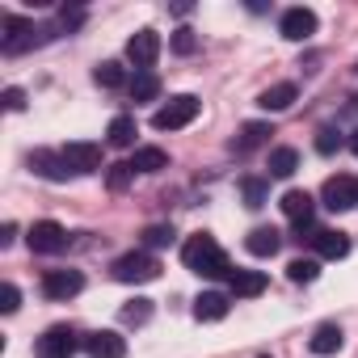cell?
Here are the masks:
<instances>
[{"mask_svg": "<svg viewBox=\"0 0 358 358\" xmlns=\"http://www.w3.org/2000/svg\"><path fill=\"white\" fill-rule=\"evenodd\" d=\"M182 262H186V270H194V274H203V278H232L236 270H232V262H228V253L215 245V236H207V232H199V236H190L186 245H182Z\"/></svg>", "mask_w": 358, "mask_h": 358, "instance_id": "6da1fadb", "label": "cell"}, {"mask_svg": "<svg viewBox=\"0 0 358 358\" xmlns=\"http://www.w3.org/2000/svg\"><path fill=\"white\" fill-rule=\"evenodd\" d=\"M51 38V26H34L26 17H5V34H0V51L5 55H26Z\"/></svg>", "mask_w": 358, "mask_h": 358, "instance_id": "7a4b0ae2", "label": "cell"}, {"mask_svg": "<svg viewBox=\"0 0 358 358\" xmlns=\"http://www.w3.org/2000/svg\"><path fill=\"white\" fill-rule=\"evenodd\" d=\"M199 110H203V101L194 93H177V97H169V106H160L152 114V127L156 131H182L199 118Z\"/></svg>", "mask_w": 358, "mask_h": 358, "instance_id": "3957f363", "label": "cell"}, {"mask_svg": "<svg viewBox=\"0 0 358 358\" xmlns=\"http://www.w3.org/2000/svg\"><path fill=\"white\" fill-rule=\"evenodd\" d=\"M110 274H114L118 282H152V278H160V262H156L152 253L135 249V253H122V257L110 266Z\"/></svg>", "mask_w": 358, "mask_h": 358, "instance_id": "277c9868", "label": "cell"}, {"mask_svg": "<svg viewBox=\"0 0 358 358\" xmlns=\"http://www.w3.org/2000/svg\"><path fill=\"white\" fill-rule=\"evenodd\" d=\"M38 358H72L76 350H85V337L72 329V324H51L43 337H38Z\"/></svg>", "mask_w": 358, "mask_h": 358, "instance_id": "5b68a950", "label": "cell"}, {"mask_svg": "<svg viewBox=\"0 0 358 358\" xmlns=\"http://www.w3.org/2000/svg\"><path fill=\"white\" fill-rule=\"evenodd\" d=\"M320 207H329V211H350V207H358V177H329V182L320 186Z\"/></svg>", "mask_w": 358, "mask_h": 358, "instance_id": "8992f818", "label": "cell"}, {"mask_svg": "<svg viewBox=\"0 0 358 358\" xmlns=\"http://www.w3.org/2000/svg\"><path fill=\"white\" fill-rule=\"evenodd\" d=\"M80 291H85V274L80 270H47L43 274V295L55 299V303H64V299H72Z\"/></svg>", "mask_w": 358, "mask_h": 358, "instance_id": "52a82bcc", "label": "cell"}, {"mask_svg": "<svg viewBox=\"0 0 358 358\" xmlns=\"http://www.w3.org/2000/svg\"><path fill=\"white\" fill-rule=\"evenodd\" d=\"M85 354L89 358H127V337L114 329H93V333H85Z\"/></svg>", "mask_w": 358, "mask_h": 358, "instance_id": "ba28073f", "label": "cell"}, {"mask_svg": "<svg viewBox=\"0 0 358 358\" xmlns=\"http://www.w3.org/2000/svg\"><path fill=\"white\" fill-rule=\"evenodd\" d=\"M26 164H30L38 177H47V182H68V177H72L64 152H51V148H34V152L26 156Z\"/></svg>", "mask_w": 358, "mask_h": 358, "instance_id": "9c48e42d", "label": "cell"}, {"mask_svg": "<svg viewBox=\"0 0 358 358\" xmlns=\"http://www.w3.org/2000/svg\"><path fill=\"white\" fill-rule=\"evenodd\" d=\"M156 55H160V34H156V30H139V34H131V43H127V59H131L139 72H152Z\"/></svg>", "mask_w": 358, "mask_h": 358, "instance_id": "30bf717a", "label": "cell"}, {"mask_svg": "<svg viewBox=\"0 0 358 358\" xmlns=\"http://www.w3.org/2000/svg\"><path fill=\"white\" fill-rule=\"evenodd\" d=\"M26 241H30L34 253H64V249H68V232H64L55 220H38Z\"/></svg>", "mask_w": 358, "mask_h": 358, "instance_id": "8fae6325", "label": "cell"}, {"mask_svg": "<svg viewBox=\"0 0 358 358\" xmlns=\"http://www.w3.org/2000/svg\"><path fill=\"white\" fill-rule=\"evenodd\" d=\"M64 160L72 173H97L101 169V143H89V139H72L64 148Z\"/></svg>", "mask_w": 358, "mask_h": 358, "instance_id": "7c38bea8", "label": "cell"}, {"mask_svg": "<svg viewBox=\"0 0 358 358\" xmlns=\"http://www.w3.org/2000/svg\"><path fill=\"white\" fill-rule=\"evenodd\" d=\"M278 30H282L287 43H308L316 34V13L312 9H287L282 22H278Z\"/></svg>", "mask_w": 358, "mask_h": 358, "instance_id": "4fadbf2b", "label": "cell"}, {"mask_svg": "<svg viewBox=\"0 0 358 358\" xmlns=\"http://www.w3.org/2000/svg\"><path fill=\"white\" fill-rule=\"evenodd\" d=\"M228 308H232V295H224V291H203L199 299H194V320H224L228 316Z\"/></svg>", "mask_w": 358, "mask_h": 358, "instance_id": "5bb4252c", "label": "cell"}, {"mask_svg": "<svg viewBox=\"0 0 358 358\" xmlns=\"http://www.w3.org/2000/svg\"><path fill=\"white\" fill-rule=\"evenodd\" d=\"M312 245H316V253H320L324 262H341V257L350 253V236H345V232H333V228H320V232L312 236Z\"/></svg>", "mask_w": 358, "mask_h": 358, "instance_id": "9a60e30c", "label": "cell"}, {"mask_svg": "<svg viewBox=\"0 0 358 358\" xmlns=\"http://www.w3.org/2000/svg\"><path fill=\"white\" fill-rule=\"evenodd\" d=\"M295 97H299V89H295L291 80H282V85H270V89L257 97V106H262V110H270V114H278V110H291V106H295Z\"/></svg>", "mask_w": 358, "mask_h": 358, "instance_id": "2e32d148", "label": "cell"}, {"mask_svg": "<svg viewBox=\"0 0 358 358\" xmlns=\"http://www.w3.org/2000/svg\"><path fill=\"white\" fill-rule=\"evenodd\" d=\"M245 249H249L253 257H274V253L282 249V232H278V228H253L249 241H245Z\"/></svg>", "mask_w": 358, "mask_h": 358, "instance_id": "e0dca14e", "label": "cell"}, {"mask_svg": "<svg viewBox=\"0 0 358 358\" xmlns=\"http://www.w3.org/2000/svg\"><path fill=\"white\" fill-rule=\"evenodd\" d=\"M270 135H274V131H270V122H245V127H241V135L232 139V152H241V156H245V152H253V148L270 143Z\"/></svg>", "mask_w": 358, "mask_h": 358, "instance_id": "ac0fdd59", "label": "cell"}, {"mask_svg": "<svg viewBox=\"0 0 358 358\" xmlns=\"http://www.w3.org/2000/svg\"><path fill=\"white\" fill-rule=\"evenodd\" d=\"M312 207H316V199L308 190H287L282 194V211H287L291 224H308L312 220Z\"/></svg>", "mask_w": 358, "mask_h": 358, "instance_id": "d6986e66", "label": "cell"}, {"mask_svg": "<svg viewBox=\"0 0 358 358\" xmlns=\"http://www.w3.org/2000/svg\"><path fill=\"white\" fill-rule=\"evenodd\" d=\"M228 287H232L236 299H253V295L266 291V274H262V270H236V274L228 278Z\"/></svg>", "mask_w": 358, "mask_h": 358, "instance_id": "ffe728a7", "label": "cell"}, {"mask_svg": "<svg viewBox=\"0 0 358 358\" xmlns=\"http://www.w3.org/2000/svg\"><path fill=\"white\" fill-rule=\"evenodd\" d=\"M341 341H345V333H341L337 324H320V329L308 337V350L324 358V354H337V350H341Z\"/></svg>", "mask_w": 358, "mask_h": 358, "instance_id": "44dd1931", "label": "cell"}, {"mask_svg": "<svg viewBox=\"0 0 358 358\" xmlns=\"http://www.w3.org/2000/svg\"><path fill=\"white\" fill-rule=\"evenodd\" d=\"M131 169L135 173H160V169H169V156H164V148H135Z\"/></svg>", "mask_w": 358, "mask_h": 358, "instance_id": "7402d4cb", "label": "cell"}, {"mask_svg": "<svg viewBox=\"0 0 358 358\" xmlns=\"http://www.w3.org/2000/svg\"><path fill=\"white\" fill-rule=\"evenodd\" d=\"M93 80H97L101 89H122V85H127V68H122L118 59H106V64L93 68Z\"/></svg>", "mask_w": 358, "mask_h": 358, "instance_id": "603a6c76", "label": "cell"}, {"mask_svg": "<svg viewBox=\"0 0 358 358\" xmlns=\"http://www.w3.org/2000/svg\"><path fill=\"white\" fill-rule=\"evenodd\" d=\"M127 89H131V97H135V101H152V97L160 93V76H156V72H135Z\"/></svg>", "mask_w": 358, "mask_h": 358, "instance_id": "cb8c5ba5", "label": "cell"}, {"mask_svg": "<svg viewBox=\"0 0 358 358\" xmlns=\"http://www.w3.org/2000/svg\"><path fill=\"white\" fill-rule=\"evenodd\" d=\"M299 169V152L295 148H274L270 152V177H291Z\"/></svg>", "mask_w": 358, "mask_h": 358, "instance_id": "d4e9b609", "label": "cell"}, {"mask_svg": "<svg viewBox=\"0 0 358 358\" xmlns=\"http://www.w3.org/2000/svg\"><path fill=\"white\" fill-rule=\"evenodd\" d=\"M106 135H110L114 148H131V143H135V118H131V114H118Z\"/></svg>", "mask_w": 358, "mask_h": 358, "instance_id": "484cf974", "label": "cell"}, {"mask_svg": "<svg viewBox=\"0 0 358 358\" xmlns=\"http://www.w3.org/2000/svg\"><path fill=\"white\" fill-rule=\"evenodd\" d=\"M241 194H245V207H266V199H270V186L262 182V177H245L241 182Z\"/></svg>", "mask_w": 358, "mask_h": 358, "instance_id": "4316f807", "label": "cell"}, {"mask_svg": "<svg viewBox=\"0 0 358 358\" xmlns=\"http://www.w3.org/2000/svg\"><path fill=\"white\" fill-rule=\"evenodd\" d=\"M118 316H122V324L139 329V324H148V320H152V299H131V303H127Z\"/></svg>", "mask_w": 358, "mask_h": 358, "instance_id": "83f0119b", "label": "cell"}, {"mask_svg": "<svg viewBox=\"0 0 358 358\" xmlns=\"http://www.w3.org/2000/svg\"><path fill=\"white\" fill-rule=\"evenodd\" d=\"M316 274H320V262H312V257H295L287 266V278L291 282H316Z\"/></svg>", "mask_w": 358, "mask_h": 358, "instance_id": "f1b7e54d", "label": "cell"}, {"mask_svg": "<svg viewBox=\"0 0 358 358\" xmlns=\"http://www.w3.org/2000/svg\"><path fill=\"white\" fill-rule=\"evenodd\" d=\"M131 177H135V169H131V160H122V164H110L106 182H110V190H114V194H122V190L131 186Z\"/></svg>", "mask_w": 358, "mask_h": 358, "instance_id": "f546056e", "label": "cell"}, {"mask_svg": "<svg viewBox=\"0 0 358 358\" xmlns=\"http://www.w3.org/2000/svg\"><path fill=\"white\" fill-rule=\"evenodd\" d=\"M143 245H148V249H169V245H173V228H169V224L143 228Z\"/></svg>", "mask_w": 358, "mask_h": 358, "instance_id": "4dcf8cb0", "label": "cell"}, {"mask_svg": "<svg viewBox=\"0 0 358 358\" xmlns=\"http://www.w3.org/2000/svg\"><path fill=\"white\" fill-rule=\"evenodd\" d=\"M173 51H177V55H194V51H199V34L186 30V26L173 30Z\"/></svg>", "mask_w": 358, "mask_h": 358, "instance_id": "1f68e13d", "label": "cell"}, {"mask_svg": "<svg viewBox=\"0 0 358 358\" xmlns=\"http://www.w3.org/2000/svg\"><path fill=\"white\" fill-rule=\"evenodd\" d=\"M22 308V291L13 287V282H0V312H5V316H13Z\"/></svg>", "mask_w": 358, "mask_h": 358, "instance_id": "d6a6232c", "label": "cell"}, {"mask_svg": "<svg viewBox=\"0 0 358 358\" xmlns=\"http://www.w3.org/2000/svg\"><path fill=\"white\" fill-rule=\"evenodd\" d=\"M337 148H341V135H337L333 127H320V131H316V152H320V156H333Z\"/></svg>", "mask_w": 358, "mask_h": 358, "instance_id": "836d02e7", "label": "cell"}, {"mask_svg": "<svg viewBox=\"0 0 358 358\" xmlns=\"http://www.w3.org/2000/svg\"><path fill=\"white\" fill-rule=\"evenodd\" d=\"M0 101H5V110H9V114L26 110V93H22V89H5V97H0Z\"/></svg>", "mask_w": 358, "mask_h": 358, "instance_id": "e575fe53", "label": "cell"}, {"mask_svg": "<svg viewBox=\"0 0 358 358\" xmlns=\"http://www.w3.org/2000/svg\"><path fill=\"white\" fill-rule=\"evenodd\" d=\"M17 241V224H5V228H0V249H9Z\"/></svg>", "mask_w": 358, "mask_h": 358, "instance_id": "d590c367", "label": "cell"}, {"mask_svg": "<svg viewBox=\"0 0 358 358\" xmlns=\"http://www.w3.org/2000/svg\"><path fill=\"white\" fill-rule=\"evenodd\" d=\"M350 148H354V156H358V131H354V135H350Z\"/></svg>", "mask_w": 358, "mask_h": 358, "instance_id": "8d00e7d4", "label": "cell"}]
</instances>
